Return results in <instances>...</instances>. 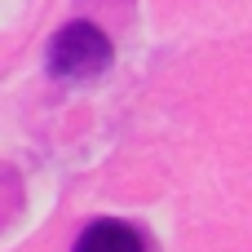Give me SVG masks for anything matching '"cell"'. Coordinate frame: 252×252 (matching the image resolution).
Returning <instances> with one entry per match:
<instances>
[{"instance_id":"2","label":"cell","mask_w":252,"mask_h":252,"mask_svg":"<svg viewBox=\"0 0 252 252\" xmlns=\"http://www.w3.org/2000/svg\"><path fill=\"white\" fill-rule=\"evenodd\" d=\"M75 252H146V244L128 221H93L75 239Z\"/></svg>"},{"instance_id":"1","label":"cell","mask_w":252,"mask_h":252,"mask_svg":"<svg viewBox=\"0 0 252 252\" xmlns=\"http://www.w3.org/2000/svg\"><path fill=\"white\" fill-rule=\"evenodd\" d=\"M111 66V35L93 22H66L49 40V71L58 80H89Z\"/></svg>"}]
</instances>
